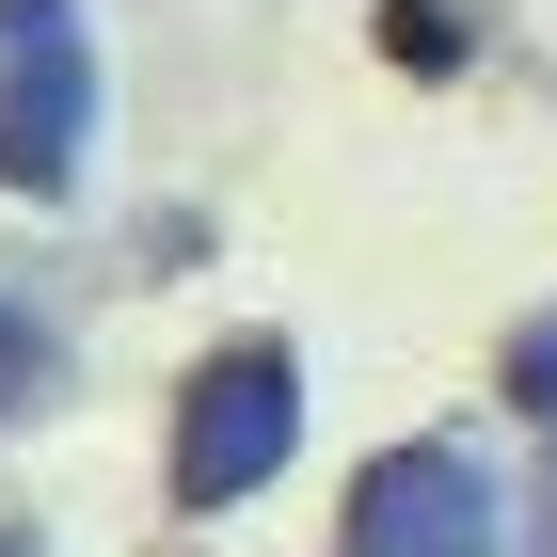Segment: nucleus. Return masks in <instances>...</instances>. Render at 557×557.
I'll return each mask as SVG.
<instances>
[{"instance_id": "1", "label": "nucleus", "mask_w": 557, "mask_h": 557, "mask_svg": "<svg viewBox=\"0 0 557 557\" xmlns=\"http://www.w3.org/2000/svg\"><path fill=\"white\" fill-rule=\"evenodd\" d=\"M335 557H510V478L462 430H398L335 494Z\"/></svg>"}, {"instance_id": "2", "label": "nucleus", "mask_w": 557, "mask_h": 557, "mask_svg": "<svg viewBox=\"0 0 557 557\" xmlns=\"http://www.w3.org/2000/svg\"><path fill=\"white\" fill-rule=\"evenodd\" d=\"M96 175V33L81 0H0V191L64 208Z\"/></svg>"}, {"instance_id": "3", "label": "nucleus", "mask_w": 557, "mask_h": 557, "mask_svg": "<svg viewBox=\"0 0 557 557\" xmlns=\"http://www.w3.org/2000/svg\"><path fill=\"white\" fill-rule=\"evenodd\" d=\"M302 446V367L271 335L208 350L191 383H175V510H239V494H271Z\"/></svg>"}, {"instance_id": "4", "label": "nucleus", "mask_w": 557, "mask_h": 557, "mask_svg": "<svg viewBox=\"0 0 557 557\" xmlns=\"http://www.w3.org/2000/svg\"><path fill=\"white\" fill-rule=\"evenodd\" d=\"M33 398H64V335H48V319H33V302H16V287H0V430H16V414H33Z\"/></svg>"}, {"instance_id": "5", "label": "nucleus", "mask_w": 557, "mask_h": 557, "mask_svg": "<svg viewBox=\"0 0 557 557\" xmlns=\"http://www.w3.org/2000/svg\"><path fill=\"white\" fill-rule=\"evenodd\" d=\"M510 398H525V414H557V319H525V335H510Z\"/></svg>"}, {"instance_id": "6", "label": "nucleus", "mask_w": 557, "mask_h": 557, "mask_svg": "<svg viewBox=\"0 0 557 557\" xmlns=\"http://www.w3.org/2000/svg\"><path fill=\"white\" fill-rule=\"evenodd\" d=\"M0 557H48V542H33V510H0Z\"/></svg>"}]
</instances>
